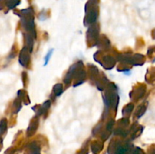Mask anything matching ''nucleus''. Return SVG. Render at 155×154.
I'll list each match as a JSON object with an SVG mask.
<instances>
[{
  "label": "nucleus",
  "instance_id": "f03ea898",
  "mask_svg": "<svg viewBox=\"0 0 155 154\" xmlns=\"http://www.w3.org/2000/svg\"><path fill=\"white\" fill-rule=\"evenodd\" d=\"M18 4V0H7V5L10 8H12Z\"/></svg>",
  "mask_w": 155,
  "mask_h": 154
},
{
  "label": "nucleus",
  "instance_id": "f257e3e1",
  "mask_svg": "<svg viewBox=\"0 0 155 154\" xmlns=\"http://www.w3.org/2000/svg\"><path fill=\"white\" fill-rule=\"evenodd\" d=\"M6 128H7V122H6L5 119H2L0 122V135H2L5 132Z\"/></svg>",
  "mask_w": 155,
  "mask_h": 154
},
{
  "label": "nucleus",
  "instance_id": "7ed1b4c3",
  "mask_svg": "<svg viewBox=\"0 0 155 154\" xmlns=\"http://www.w3.org/2000/svg\"><path fill=\"white\" fill-rule=\"evenodd\" d=\"M52 51H53V50H51V51H50L48 53V54H47V55H46V57H45V65L47 64V63H48V60H49L50 57H51V54H52V53H51V52H52Z\"/></svg>",
  "mask_w": 155,
  "mask_h": 154
}]
</instances>
